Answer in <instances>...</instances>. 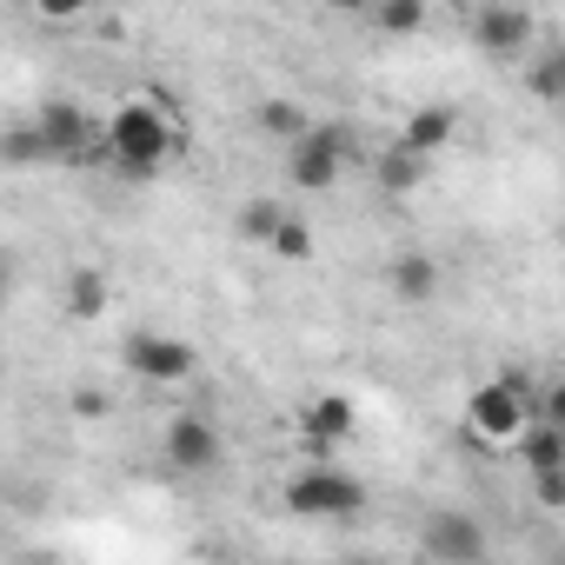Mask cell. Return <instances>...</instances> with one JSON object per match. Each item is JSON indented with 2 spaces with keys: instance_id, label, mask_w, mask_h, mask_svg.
<instances>
[{
  "instance_id": "cell-25",
  "label": "cell",
  "mask_w": 565,
  "mask_h": 565,
  "mask_svg": "<svg viewBox=\"0 0 565 565\" xmlns=\"http://www.w3.org/2000/svg\"><path fill=\"white\" fill-rule=\"evenodd\" d=\"M552 565H565V558H552Z\"/></svg>"
},
{
  "instance_id": "cell-15",
  "label": "cell",
  "mask_w": 565,
  "mask_h": 565,
  "mask_svg": "<svg viewBox=\"0 0 565 565\" xmlns=\"http://www.w3.org/2000/svg\"><path fill=\"white\" fill-rule=\"evenodd\" d=\"M512 452L525 459V472H558V466H565V433H558V426H545V419H532V426H525V439H519Z\"/></svg>"
},
{
  "instance_id": "cell-12",
  "label": "cell",
  "mask_w": 565,
  "mask_h": 565,
  "mask_svg": "<svg viewBox=\"0 0 565 565\" xmlns=\"http://www.w3.org/2000/svg\"><path fill=\"white\" fill-rule=\"evenodd\" d=\"M426 173H433V160H419V153H406L399 140L373 160V186L380 193H393V200H406V193H419L426 186Z\"/></svg>"
},
{
  "instance_id": "cell-5",
  "label": "cell",
  "mask_w": 565,
  "mask_h": 565,
  "mask_svg": "<svg viewBox=\"0 0 565 565\" xmlns=\"http://www.w3.org/2000/svg\"><path fill=\"white\" fill-rule=\"evenodd\" d=\"M120 366H127L134 380H147V386H180V380H193L200 353H193L186 340H173V333H153V327H140V333H127V347H120Z\"/></svg>"
},
{
  "instance_id": "cell-2",
  "label": "cell",
  "mask_w": 565,
  "mask_h": 565,
  "mask_svg": "<svg viewBox=\"0 0 565 565\" xmlns=\"http://www.w3.org/2000/svg\"><path fill=\"white\" fill-rule=\"evenodd\" d=\"M532 419H539V393L519 366H505L499 380L466 393V439H479V446H519Z\"/></svg>"
},
{
  "instance_id": "cell-7",
  "label": "cell",
  "mask_w": 565,
  "mask_h": 565,
  "mask_svg": "<svg viewBox=\"0 0 565 565\" xmlns=\"http://www.w3.org/2000/svg\"><path fill=\"white\" fill-rule=\"evenodd\" d=\"M472 47L486 61H525L539 47V21L525 8H479L472 14Z\"/></svg>"
},
{
  "instance_id": "cell-9",
  "label": "cell",
  "mask_w": 565,
  "mask_h": 565,
  "mask_svg": "<svg viewBox=\"0 0 565 565\" xmlns=\"http://www.w3.org/2000/svg\"><path fill=\"white\" fill-rule=\"evenodd\" d=\"M452 134H459V107H452V100H426V107H413V114H406L399 147H406V153H419V160H439Z\"/></svg>"
},
{
  "instance_id": "cell-19",
  "label": "cell",
  "mask_w": 565,
  "mask_h": 565,
  "mask_svg": "<svg viewBox=\"0 0 565 565\" xmlns=\"http://www.w3.org/2000/svg\"><path fill=\"white\" fill-rule=\"evenodd\" d=\"M373 28L380 34H419L426 28V0H386V8H373Z\"/></svg>"
},
{
  "instance_id": "cell-24",
  "label": "cell",
  "mask_w": 565,
  "mask_h": 565,
  "mask_svg": "<svg viewBox=\"0 0 565 565\" xmlns=\"http://www.w3.org/2000/svg\"><path fill=\"white\" fill-rule=\"evenodd\" d=\"M340 565H393V558H380V552H353V558H340Z\"/></svg>"
},
{
  "instance_id": "cell-11",
  "label": "cell",
  "mask_w": 565,
  "mask_h": 565,
  "mask_svg": "<svg viewBox=\"0 0 565 565\" xmlns=\"http://www.w3.org/2000/svg\"><path fill=\"white\" fill-rule=\"evenodd\" d=\"M353 399H340V393H320L313 406H307V446L320 452V466H327V446H340V439H353Z\"/></svg>"
},
{
  "instance_id": "cell-21",
  "label": "cell",
  "mask_w": 565,
  "mask_h": 565,
  "mask_svg": "<svg viewBox=\"0 0 565 565\" xmlns=\"http://www.w3.org/2000/svg\"><path fill=\"white\" fill-rule=\"evenodd\" d=\"M532 505L539 512H565V466L558 472H532Z\"/></svg>"
},
{
  "instance_id": "cell-22",
  "label": "cell",
  "mask_w": 565,
  "mask_h": 565,
  "mask_svg": "<svg viewBox=\"0 0 565 565\" xmlns=\"http://www.w3.org/2000/svg\"><path fill=\"white\" fill-rule=\"evenodd\" d=\"M539 419H545V426H558V433H565V373H558V380H552V386H545V393H539Z\"/></svg>"
},
{
  "instance_id": "cell-18",
  "label": "cell",
  "mask_w": 565,
  "mask_h": 565,
  "mask_svg": "<svg viewBox=\"0 0 565 565\" xmlns=\"http://www.w3.org/2000/svg\"><path fill=\"white\" fill-rule=\"evenodd\" d=\"M525 87H532V100H545V107H565V47H552V54H532V67H525Z\"/></svg>"
},
{
  "instance_id": "cell-20",
  "label": "cell",
  "mask_w": 565,
  "mask_h": 565,
  "mask_svg": "<svg viewBox=\"0 0 565 565\" xmlns=\"http://www.w3.org/2000/svg\"><path fill=\"white\" fill-rule=\"evenodd\" d=\"M266 253H273V259H287V266H307V259H313V226H307V220H287V226L273 233Z\"/></svg>"
},
{
  "instance_id": "cell-1",
  "label": "cell",
  "mask_w": 565,
  "mask_h": 565,
  "mask_svg": "<svg viewBox=\"0 0 565 565\" xmlns=\"http://www.w3.org/2000/svg\"><path fill=\"white\" fill-rule=\"evenodd\" d=\"M180 147L186 134L160 94H127L107 114V167H120L127 180H160V167H173Z\"/></svg>"
},
{
  "instance_id": "cell-23",
  "label": "cell",
  "mask_w": 565,
  "mask_h": 565,
  "mask_svg": "<svg viewBox=\"0 0 565 565\" xmlns=\"http://www.w3.org/2000/svg\"><path fill=\"white\" fill-rule=\"evenodd\" d=\"M74 413H81V419H100V413H107V393H94V386L74 393Z\"/></svg>"
},
{
  "instance_id": "cell-8",
  "label": "cell",
  "mask_w": 565,
  "mask_h": 565,
  "mask_svg": "<svg viewBox=\"0 0 565 565\" xmlns=\"http://www.w3.org/2000/svg\"><path fill=\"white\" fill-rule=\"evenodd\" d=\"M160 446H167V466L173 472H213L220 452H226V439H220V426L206 413H173L167 433H160Z\"/></svg>"
},
{
  "instance_id": "cell-4",
  "label": "cell",
  "mask_w": 565,
  "mask_h": 565,
  "mask_svg": "<svg viewBox=\"0 0 565 565\" xmlns=\"http://www.w3.org/2000/svg\"><path fill=\"white\" fill-rule=\"evenodd\" d=\"M347 167H353V134L333 127V120H320L300 147H287V180H294L300 193H327Z\"/></svg>"
},
{
  "instance_id": "cell-3",
  "label": "cell",
  "mask_w": 565,
  "mask_h": 565,
  "mask_svg": "<svg viewBox=\"0 0 565 565\" xmlns=\"http://www.w3.org/2000/svg\"><path fill=\"white\" fill-rule=\"evenodd\" d=\"M279 499H287L294 519H360L366 512V486L353 472H340V466H320V459L300 466Z\"/></svg>"
},
{
  "instance_id": "cell-6",
  "label": "cell",
  "mask_w": 565,
  "mask_h": 565,
  "mask_svg": "<svg viewBox=\"0 0 565 565\" xmlns=\"http://www.w3.org/2000/svg\"><path fill=\"white\" fill-rule=\"evenodd\" d=\"M419 545H426V558H439V565H479V558H486V525H479L472 512H459V505H433V512L419 519Z\"/></svg>"
},
{
  "instance_id": "cell-10",
  "label": "cell",
  "mask_w": 565,
  "mask_h": 565,
  "mask_svg": "<svg viewBox=\"0 0 565 565\" xmlns=\"http://www.w3.org/2000/svg\"><path fill=\"white\" fill-rule=\"evenodd\" d=\"M386 287H393L406 307H426V300L439 294V259H433V253H419V246L393 253V266H386Z\"/></svg>"
},
{
  "instance_id": "cell-16",
  "label": "cell",
  "mask_w": 565,
  "mask_h": 565,
  "mask_svg": "<svg viewBox=\"0 0 565 565\" xmlns=\"http://www.w3.org/2000/svg\"><path fill=\"white\" fill-rule=\"evenodd\" d=\"M287 220H294V213L279 206V200L253 193V200H239V220H233V226H239V239H253V246H273V233L287 226Z\"/></svg>"
},
{
  "instance_id": "cell-14",
  "label": "cell",
  "mask_w": 565,
  "mask_h": 565,
  "mask_svg": "<svg viewBox=\"0 0 565 565\" xmlns=\"http://www.w3.org/2000/svg\"><path fill=\"white\" fill-rule=\"evenodd\" d=\"M253 127H259L266 140H287V147H300V140L313 134L307 107H300V100H287V94H273V100H259V107H253Z\"/></svg>"
},
{
  "instance_id": "cell-13",
  "label": "cell",
  "mask_w": 565,
  "mask_h": 565,
  "mask_svg": "<svg viewBox=\"0 0 565 565\" xmlns=\"http://www.w3.org/2000/svg\"><path fill=\"white\" fill-rule=\"evenodd\" d=\"M61 300H67V320H100V313H107V300H114V279H107V266H74Z\"/></svg>"
},
{
  "instance_id": "cell-17",
  "label": "cell",
  "mask_w": 565,
  "mask_h": 565,
  "mask_svg": "<svg viewBox=\"0 0 565 565\" xmlns=\"http://www.w3.org/2000/svg\"><path fill=\"white\" fill-rule=\"evenodd\" d=\"M0 160H8L14 173H28V167H54V153H47V140H41V127H34V120L8 127V140H0Z\"/></svg>"
}]
</instances>
